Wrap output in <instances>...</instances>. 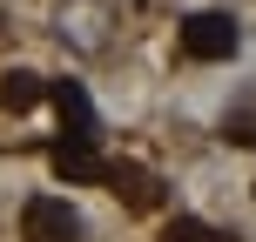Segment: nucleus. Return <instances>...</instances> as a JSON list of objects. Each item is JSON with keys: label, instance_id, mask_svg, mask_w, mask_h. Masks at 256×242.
Listing matches in <instances>:
<instances>
[{"label": "nucleus", "instance_id": "nucleus-1", "mask_svg": "<svg viewBox=\"0 0 256 242\" xmlns=\"http://www.w3.org/2000/svg\"><path fill=\"white\" fill-rule=\"evenodd\" d=\"M236 47H243L236 13H189V20H182V54H189V61H230Z\"/></svg>", "mask_w": 256, "mask_h": 242}, {"label": "nucleus", "instance_id": "nucleus-2", "mask_svg": "<svg viewBox=\"0 0 256 242\" xmlns=\"http://www.w3.org/2000/svg\"><path fill=\"white\" fill-rule=\"evenodd\" d=\"M108 27H115V20H108L102 0H61V7H54V34H61L74 54H102L108 47Z\"/></svg>", "mask_w": 256, "mask_h": 242}, {"label": "nucleus", "instance_id": "nucleus-3", "mask_svg": "<svg viewBox=\"0 0 256 242\" xmlns=\"http://www.w3.org/2000/svg\"><path fill=\"white\" fill-rule=\"evenodd\" d=\"M20 236L27 242H81V216L68 195H34L20 209Z\"/></svg>", "mask_w": 256, "mask_h": 242}, {"label": "nucleus", "instance_id": "nucleus-4", "mask_svg": "<svg viewBox=\"0 0 256 242\" xmlns=\"http://www.w3.org/2000/svg\"><path fill=\"white\" fill-rule=\"evenodd\" d=\"M54 108H61V128H68V141L74 148H94L102 141V121H94V101H88V88L81 81H54Z\"/></svg>", "mask_w": 256, "mask_h": 242}, {"label": "nucleus", "instance_id": "nucleus-5", "mask_svg": "<svg viewBox=\"0 0 256 242\" xmlns=\"http://www.w3.org/2000/svg\"><path fill=\"white\" fill-rule=\"evenodd\" d=\"M102 182H108V189H115V195H128V202H135V209H155V202H162V182H155L148 168H128V162H108V168H102Z\"/></svg>", "mask_w": 256, "mask_h": 242}, {"label": "nucleus", "instance_id": "nucleus-6", "mask_svg": "<svg viewBox=\"0 0 256 242\" xmlns=\"http://www.w3.org/2000/svg\"><path fill=\"white\" fill-rule=\"evenodd\" d=\"M48 94V81L27 74V67H14V74H0V108H14V115H27V108Z\"/></svg>", "mask_w": 256, "mask_h": 242}, {"label": "nucleus", "instance_id": "nucleus-7", "mask_svg": "<svg viewBox=\"0 0 256 242\" xmlns=\"http://www.w3.org/2000/svg\"><path fill=\"white\" fill-rule=\"evenodd\" d=\"M102 168L108 162H94V148H74V141L54 148V175H68V182H102Z\"/></svg>", "mask_w": 256, "mask_h": 242}, {"label": "nucleus", "instance_id": "nucleus-8", "mask_svg": "<svg viewBox=\"0 0 256 242\" xmlns=\"http://www.w3.org/2000/svg\"><path fill=\"white\" fill-rule=\"evenodd\" d=\"M162 242H230V236H222V229H209L202 216H176V222L162 229Z\"/></svg>", "mask_w": 256, "mask_h": 242}, {"label": "nucleus", "instance_id": "nucleus-9", "mask_svg": "<svg viewBox=\"0 0 256 242\" xmlns=\"http://www.w3.org/2000/svg\"><path fill=\"white\" fill-rule=\"evenodd\" d=\"M222 135H230V141H256V94H250L243 108H236L230 121H222Z\"/></svg>", "mask_w": 256, "mask_h": 242}]
</instances>
